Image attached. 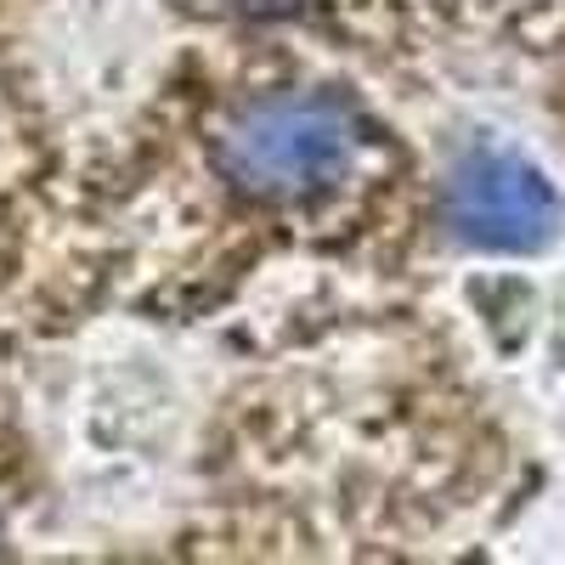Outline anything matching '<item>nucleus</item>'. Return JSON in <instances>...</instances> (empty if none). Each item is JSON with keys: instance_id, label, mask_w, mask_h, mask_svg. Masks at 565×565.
Returning <instances> with one entry per match:
<instances>
[{"instance_id": "f257e3e1", "label": "nucleus", "mask_w": 565, "mask_h": 565, "mask_svg": "<svg viewBox=\"0 0 565 565\" xmlns=\"http://www.w3.org/2000/svg\"><path fill=\"white\" fill-rule=\"evenodd\" d=\"M221 170L260 199H306L334 186L351 159H356V136L351 119L334 103H311V97H277L249 114H238L221 130L215 148Z\"/></svg>"}, {"instance_id": "f03ea898", "label": "nucleus", "mask_w": 565, "mask_h": 565, "mask_svg": "<svg viewBox=\"0 0 565 565\" xmlns=\"http://www.w3.org/2000/svg\"><path fill=\"white\" fill-rule=\"evenodd\" d=\"M447 221L481 249H543L559 226V199L526 159L469 153L447 181Z\"/></svg>"}]
</instances>
